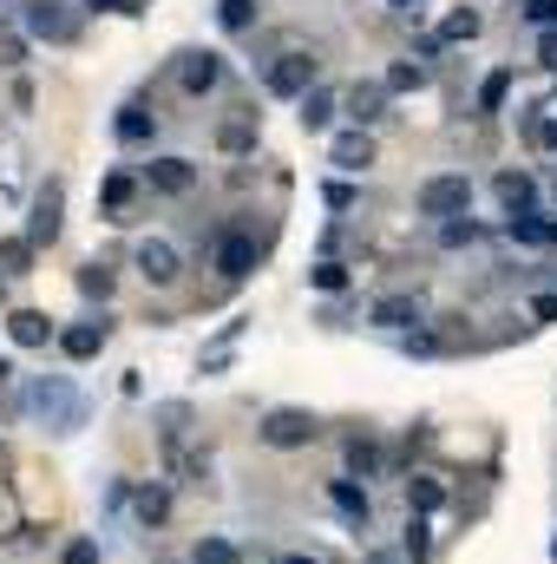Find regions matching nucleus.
<instances>
[{"label":"nucleus","instance_id":"obj_1","mask_svg":"<svg viewBox=\"0 0 557 564\" xmlns=\"http://www.w3.org/2000/svg\"><path fill=\"white\" fill-rule=\"evenodd\" d=\"M20 408L33 414V421H46L53 433H79L86 426V394L66 381V375H40V381H26V394H20Z\"/></svg>","mask_w":557,"mask_h":564},{"label":"nucleus","instance_id":"obj_2","mask_svg":"<svg viewBox=\"0 0 557 564\" xmlns=\"http://www.w3.org/2000/svg\"><path fill=\"white\" fill-rule=\"evenodd\" d=\"M414 210L433 224H452V217H472V177L466 171H439L414 191Z\"/></svg>","mask_w":557,"mask_h":564},{"label":"nucleus","instance_id":"obj_3","mask_svg":"<svg viewBox=\"0 0 557 564\" xmlns=\"http://www.w3.org/2000/svg\"><path fill=\"white\" fill-rule=\"evenodd\" d=\"M20 26H26V40H46V46L79 40V13L66 0H20Z\"/></svg>","mask_w":557,"mask_h":564},{"label":"nucleus","instance_id":"obj_4","mask_svg":"<svg viewBox=\"0 0 557 564\" xmlns=\"http://www.w3.org/2000/svg\"><path fill=\"white\" fill-rule=\"evenodd\" d=\"M59 217H66V184L46 177V184L33 191V204H26V243H33V250H53V243H59Z\"/></svg>","mask_w":557,"mask_h":564},{"label":"nucleus","instance_id":"obj_5","mask_svg":"<svg viewBox=\"0 0 557 564\" xmlns=\"http://www.w3.org/2000/svg\"><path fill=\"white\" fill-rule=\"evenodd\" d=\"M315 73H321V59L295 46V53L270 59V73H263V93H270V99H302V93L315 86Z\"/></svg>","mask_w":557,"mask_h":564},{"label":"nucleus","instance_id":"obj_6","mask_svg":"<svg viewBox=\"0 0 557 564\" xmlns=\"http://www.w3.org/2000/svg\"><path fill=\"white\" fill-rule=\"evenodd\" d=\"M256 440H263V446H276V453H295V446H308V440H315V414H308V408H270L263 426H256Z\"/></svg>","mask_w":557,"mask_h":564},{"label":"nucleus","instance_id":"obj_7","mask_svg":"<svg viewBox=\"0 0 557 564\" xmlns=\"http://www.w3.org/2000/svg\"><path fill=\"white\" fill-rule=\"evenodd\" d=\"M328 506H335V519L361 539V532H374V492L361 486V479H328Z\"/></svg>","mask_w":557,"mask_h":564},{"label":"nucleus","instance_id":"obj_8","mask_svg":"<svg viewBox=\"0 0 557 564\" xmlns=\"http://www.w3.org/2000/svg\"><path fill=\"white\" fill-rule=\"evenodd\" d=\"M144 191H157V197H190L197 191V164L190 158H177V151H164V158H151L139 177Z\"/></svg>","mask_w":557,"mask_h":564},{"label":"nucleus","instance_id":"obj_9","mask_svg":"<svg viewBox=\"0 0 557 564\" xmlns=\"http://www.w3.org/2000/svg\"><path fill=\"white\" fill-rule=\"evenodd\" d=\"M368 322L387 328V335H414V328H426V295H381L368 308Z\"/></svg>","mask_w":557,"mask_h":564},{"label":"nucleus","instance_id":"obj_10","mask_svg":"<svg viewBox=\"0 0 557 564\" xmlns=\"http://www.w3.org/2000/svg\"><path fill=\"white\" fill-rule=\"evenodd\" d=\"M177 86H184V99H204V93H217L223 86V53H184L177 59Z\"/></svg>","mask_w":557,"mask_h":564},{"label":"nucleus","instance_id":"obj_11","mask_svg":"<svg viewBox=\"0 0 557 564\" xmlns=\"http://www.w3.org/2000/svg\"><path fill=\"white\" fill-rule=\"evenodd\" d=\"M53 341H59V355H66V361H92V355H99V348L112 341V322H106V315H86V322L59 328Z\"/></svg>","mask_w":557,"mask_h":564},{"label":"nucleus","instance_id":"obj_12","mask_svg":"<svg viewBox=\"0 0 557 564\" xmlns=\"http://www.w3.org/2000/svg\"><path fill=\"white\" fill-rule=\"evenodd\" d=\"M217 276L223 282H243V276H256V237H243V230H223L217 237Z\"/></svg>","mask_w":557,"mask_h":564},{"label":"nucleus","instance_id":"obj_13","mask_svg":"<svg viewBox=\"0 0 557 564\" xmlns=\"http://www.w3.org/2000/svg\"><path fill=\"white\" fill-rule=\"evenodd\" d=\"M132 270H139L144 282H177V270H184V257H177V243H164V237H144L139 250H132Z\"/></svg>","mask_w":557,"mask_h":564},{"label":"nucleus","instance_id":"obj_14","mask_svg":"<svg viewBox=\"0 0 557 564\" xmlns=\"http://www.w3.org/2000/svg\"><path fill=\"white\" fill-rule=\"evenodd\" d=\"M132 204H139V177L132 171H106L99 177V217L106 224H132Z\"/></svg>","mask_w":557,"mask_h":564},{"label":"nucleus","instance_id":"obj_15","mask_svg":"<svg viewBox=\"0 0 557 564\" xmlns=\"http://www.w3.org/2000/svg\"><path fill=\"white\" fill-rule=\"evenodd\" d=\"M381 466H387V453H381V440H368V433H348L341 440V479H381Z\"/></svg>","mask_w":557,"mask_h":564},{"label":"nucleus","instance_id":"obj_16","mask_svg":"<svg viewBox=\"0 0 557 564\" xmlns=\"http://www.w3.org/2000/svg\"><path fill=\"white\" fill-rule=\"evenodd\" d=\"M492 197H499L505 217H525V210L538 204V177H532V171H499V177H492Z\"/></svg>","mask_w":557,"mask_h":564},{"label":"nucleus","instance_id":"obj_17","mask_svg":"<svg viewBox=\"0 0 557 564\" xmlns=\"http://www.w3.org/2000/svg\"><path fill=\"white\" fill-rule=\"evenodd\" d=\"M53 335H59V328H53L40 308H7V341H13V348H46Z\"/></svg>","mask_w":557,"mask_h":564},{"label":"nucleus","instance_id":"obj_18","mask_svg":"<svg viewBox=\"0 0 557 564\" xmlns=\"http://www.w3.org/2000/svg\"><path fill=\"white\" fill-rule=\"evenodd\" d=\"M112 139L119 144H151L157 139V112H144V99H125L119 119H112Z\"/></svg>","mask_w":557,"mask_h":564},{"label":"nucleus","instance_id":"obj_19","mask_svg":"<svg viewBox=\"0 0 557 564\" xmlns=\"http://www.w3.org/2000/svg\"><path fill=\"white\" fill-rule=\"evenodd\" d=\"M132 519H139L144 532H157V525L171 519V486H164V479H144L139 492H132Z\"/></svg>","mask_w":557,"mask_h":564},{"label":"nucleus","instance_id":"obj_20","mask_svg":"<svg viewBox=\"0 0 557 564\" xmlns=\"http://www.w3.org/2000/svg\"><path fill=\"white\" fill-rule=\"evenodd\" d=\"M328 164L335 171H368L374 164V132H341V139L328 144Z\"/></svg>","mask_w":557,"mask_h":564},{"label":"nucleus","instance_id":"obj_21","mask_svg":"<svg viewBox=\"0 0 557 564\" xmlns=\"http://www.w3.org/2000/svg\"><path fill=\"white\" fill-rule=\"evenodd\" d=\"M295 106H302V126H308V132H328V126H335V112H341V99H335L328 86H308Z\"/></svg>","mask_w":557,"mask_h":564},{"label":"nucleus","instance_id":"obj_22","mask_svg":"<svg viewBox=\"0 0 557 564\" xmlns=\"http://www.w3.org/2000/svg\"><path fill=\"white\" fill-rule=\"evenodd\" d=\"M439 506H446V486H439L433 473H414V479H407V512H414V519H433Z\"/></svg>","mask_w":557,"mask_h":564},{"label":"nucleus","instance_id":"obj_23","mask_svg":"<svg viewBox=\"0 0 557 564\" xmlns=\"http://www.w3.org/2000/svg\"><path fill=\"white\" fill-rule=\"evenodd\" d=\"M341 106H348V119H354V132H368V126L381 119V106H387V93H381V86H354V93H348Z\"/></svg>","mask_w":557,"mask_h":564},{"label":"nucleus","instance_id":"obj_24","mask_svg":"<svg viewBox=\"0 0 557 564\" xmlns=\"http://www.w3.org/2000/svg\"><path fill=\"white\" fill-rule=\"evenodd\" d=\"M190 564H250V558H243V545H237V539L210 532V539H197V545H190Z\"/></svg>","mask_w":557,"mask_h":564},{"label":"nucleus","instance_id":"obj_25","mask_svg":"<svg viewBox=\"0 0 557 564\" xmlns=\"http://www.w3.org/2000/svg\"><path fill=\"white\" fill-rule=\"evenodd\" d=\"M184 426H190V408H184V401H164V408H157V440H164V453L184 446Z\"/></svg>","mask_w":557,"mask_h":564},{"label":"nucleus","instance_id":"obj_26","mask_svg":"<svg viewBox=\"0 0 557 564\" xmlns=\"http://www.w3.org/2000/svg\"><path fill=\"white\" fill-rule=\"evenodd\" d=\"M505 99H512V66L485 73V86H479V112H485V119H499V112H505Z\"/></svg>","mask_w":557,"mask_h":564},{"label":"nucleus","instance_id":"obj_27","mask_svg":"<svg viewBox=\"0 0 557 564\" xmlns=\"http://www.w3.org/2000/svg\"><path fill=\"white\" fill-rule=\"evenodd\" d=\"M545 230H551V217H538V210H525V217H505V237H512V243H532V250H545Z\"/></svg>","mask_w":557,"mask_h":564},{"label":"nucleus","instance_id":"obj_28","mask_svg":"<svg viewBox=\"0 0 557 564\" xmlns=\"http://www.w3.org/2000/svg\"><path fill=\"white\" fill-rule=\"evenodd\" d=\"M33 257H40V250H33L26 237H0V270H7V276H33Z\"/></svg>","mask_w":557,"mask_h":564},{"label":"nucleus","instance_id":"obj_29","mask_svg":"<svg viewBox=\"0 0 557 564\" xmlns=\"http://www.w3.org/2000/svg\"><path fill=\"white\" fill-rule=\"evenodd\" d=\"M217 20H223V33H250L263 20V7L256 0H217Z\"/></svg>","mask_w":557,"mask_h":564},{"label":"nucleus","instance_id":"obj_30","mask_svg":"<svg viewBox=\"0 0 557 564\" xmlns=\"http://www.w3.org/2000/svg\"><path fill=\"white\" fill-rule=\"evenodd\" d=\"M479 26H485V20H479L472 7H459V13H452L439 33H433V40H439V46H459V40H479Z\"/></svg>","mask_w":557,"mask_h":564},{"label":"nucleus","instance_id":"obj_31","mask_svg":"<svg viewBox=\"0 0 557 564\" xmlns=\"http://www.w3.org/2000/svg\"><path fill=\"white\" fill-rule=\"evenodd\" d=\"M308 289H321V295H341V289H348V263H341V257H321V263L308 270Z\"/></svg>","mask_w":557,"mask_h":564},{"label":"nucleus","instance_id":"obj_32","mask_svg":"<svg viewBox=\"0 0 557 564\" xmlns=\"http://www.w3.org/2000/svg\"><path fill=\"white\" fill-rule=\"evenodd\" d=\"M419 86H426V66H419V59H401V66L381 79V93H419Z\"/></svg>","mask_w":557,"mask_h":564},{"label":"nucleus","instance_id":"obj_33","mask_svg":"<svg viewBox=\"0 0 557 564\" xmlns=\"http://www.w3.org/2000/svg\"><path fill=\"white\" fill-rule=\"evenodd\" d=\"M217 144H223V151H250V144H256V119H230V126L217 132Z\"/></svg>","mask_w":557,"mask_h":564},{"label":"nucleus","instance_id":"obj_34","mask_svg":"<svg viewBox=\"0 0 557 564\" xmlns=\"http://www.w3.org/2000/svg\"><path fill=\"white\" fill-rule=\"evenodd\" d=\"M79 289H86L92 302H106V295H112V270H106V263H86V270H79Z\"/></svg>","mask_w":557,"mask_h":564},{"label":"nucleus","instance_id":"obj_35","mask_svg":"<svg viewBox=\"0 0 557 564\" xmlns=\"http://www.w3.org/2000/svg\"><path fill=\"white\" fill-rule=\"evenodd\" d=\"M439 243H446V250H459V243H479V224H472V217H452V224H439Z\"/></svg>","mask_w":557,"mask_h":564},{"label":"nucleus","instance_id":"obj_36","mask_svg":"<svg viewBox=\"0 0 557 564\" xmlns=\"http://www.w3.org/2000/svg\"><path fill=\"white\" fill-rule=\"evenodd\" d=\"M171 459H177L184 486H204V479H210V453H171Z\"/></svg>","mask_w":557,"mask_h":564},{"label":"nucleus","instance_id":"obj_37","mask_svg":"<svg viewBox=\"0 0 557 564\" xmlns=\"http://www.w3.org/2000/svg\"><path fill=\"white\" fill-rule=\"evenodd\" d=\"M426 552H433V532H426V519H414V512H407V558L426 564Z\"/></svg>","mask_w":557,"mask_h":564},{"label":"nucleus","instance_id":"obj_38","mask_svg":"<svg viewBox=\"0 0 557 564\" xmlns=\"http://www.w3.org/2000/svg\"><path fill=\"white\" fill-rule=\"evenodd\" d=\"M20 525H26V519H20V499H13V492L0 486V539H13Z\"/></svg>","mask_w":557,"mask_h":564},{"label":"nucleus","instance_id":"obj_39","mask_svg":"<svg viewBox=\"0 0 557 564\" xmlns=\"http://www.w3.org/2000/svg\"><path fill=\"white\" fill-rule=\"evenodd\" d=\"M401 348L407 355H439V335L433 328H414V335H401Z\"/></svg>","mask_w":557,"mask_h":564},{"label":"nucleus","instance_id":"obj_40","mask_svg":"<svg viewBox=\"0 0 557 564\" xmlns=\"http://www.w3.org/2000/svg\"><path fill=\"white\" fill-rule=\"evenodd\" d=\"M59 564H99V545H92V539H73V545L59 552Z\"/></svg>","mask_w":557,"mask_h":564},{"label":"nucleus","instance_id":"obj_41","mask_svg":"<svg viewBox=\"0 0 557 564\" xmlns=\"http://www.w3.org/2000/svg\"><path fill=\"white\" fill-rule=\"evenodd\" d=\"M532 144H538V151H557V112L551 119H532Z\"/></svg>","mask_w":557,"mask_h":564},{"label":"nucleus","instance_id":"obj_42","mask_svg":"<svg viewBox=\"0 0 557 564\" xmlns=\"http://www.w3.org/2000/svg\"><path fill=\"white\" fill-rule=\"evenodd\" d=\"M525 20H532V26H557V0H532Z\"/></svg>","mask_w":557,"mask_h":564},{"label":"nucleus","instance_id":"obj_43","mask_svg":"<svg viewBox=\"0 0 557 564\" xmlns=\"http://www.w3.org/2000/svg\"><path fill=\"white\" fill-rule=\"evenodd\" d=\"M321 197H328V210H354V184H328Z\"/></svg>","mask_w":557,"mask_h":564},{"label":"nucleus","instance_id":"obj_44","mask_svg":"<svg viewBox=\"0 0 557 564\" xmlns=\"http://www.w3.org/2000/svg\"><path fill=\"white\" fill-rule=\"evenodd\" d=\"M86 13H139V0H79Z\"/></svg>","mask_w":557,"mask_h":564},{"label":"nucleus","instance_id":"obj_45","mask_svg":"<svg viewBox=\"0 0 557 564\" xmlns=\"http://www.w3.org/2000/svg\"><path fill=\"white\" fill-rule=\"evenodd\" d=\"M0 59H7V66H20V59H26V40H20V33H7V40H0Z\"/></svg>","mask_w":557,"mask_h":564},{"label":"nucleus","instance_id":"obj_46","mask_svg":"<svg viewBox=\"0 0 557 564\" xmlns=\"http://www.w3.org/2000/svg\"><path fill=\"white\" fill-rule=\"evenodd\" d=\"M532 315L538 322H557V295H532Z\"/></svg>","mask_w":557,"mask_h":564},{"label":"nucleus","instance_id":"obj_47","mask_svg":"<svg viewBox=\"0 0 557 564\" xmlns=\"http://www.w3.org/2000/svg\"><path fill=\"white\" fill-rule=\"evenodd\" d=\"M538 66H551V73H557V33H545V40H538Z\"/></svg>","mask_w":557,"mask_h":564},{"label":"nucleus","instance_id":"obj_48","mask_svg":"<svg viewBox=\"0 0 557 564\" xmlns=\"http://www.w3.org/2000/svg\"><path fill=\"white\" fill-rule=\"evenodd\" d=\"M276 564H321V558H308V552H282Z\"/></svg>","mask_w":557,"mask_h":564},{"label":"nucleus","instance_id":"obj_49","mask_svg":"<svg viewBox=\"0 0 557 564\" xmlns=\"http://www.w3.org/2000/svg\"><path fill=\"white\" fill-rule=\"evenodd\" d=\"M387 7H401V13H419V0H387Z\"/></svg>","mask_w":557,"mask_h":564},{"label":"nucleus","instance_id":"obj_50","mask_svg":"<svg viewBox=\"0 0 557 564\" xmlns=\"http://www.w3.org/2000/svg\"><path fill=\"white\" fill-rule=\"evenodd\" d=\"M545 243H557V217H551V230H545Z\"/></svg>","mask_w":557,"mask_h":564},{"label":"nucleus","instance_id":"obj_51","mask_svg":"<svg viewBox=\"0 0 557 564\" xmlns=\"http://www.w3.org/2000/svg\"><path fill=\"white\" fill-rule=\"evenodd\" d=\"M0 308H7V282H0Z\"/></svg>","mask_w":557,"mask_h":564},{"label":"nucleus","instance_id":"obj_52","mask_svg":"<svg viewBox=\"0 0 557 564\" xmlns=\"http://www.w3.org/2000/svg\"><path fill=\"white\" fill-rule=\"evenodd\" d=\"M368 564H394V558H368Z\"/></svg>","mask_w":557,"mask_h":564},{"label":"nucleus","instance_id":"obj_53","mask_svg":"<svg viewBox=\"0 0 557 564\" xmlns=\"http://www.w3.org/2000/svg\"><path fill=\"white\" fill-rule=\"evenodd\" d=\"M551 564H557V539H551Z\"/></svg>","mask_w":557,"mask_h":564}]
</instances>
